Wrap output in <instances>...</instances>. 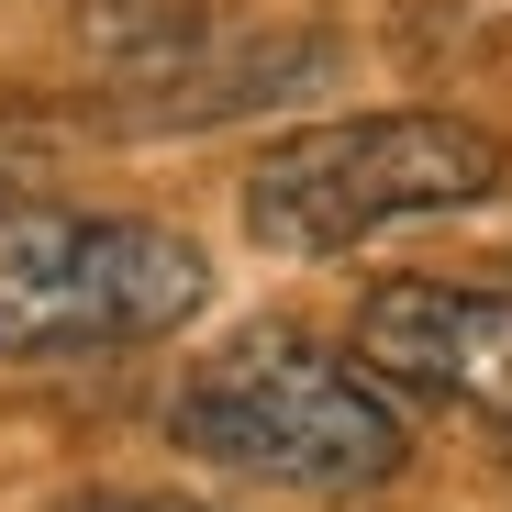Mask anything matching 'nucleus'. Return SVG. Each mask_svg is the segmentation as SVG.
I'll return each instance as SVG.
<instances>
[{
  "label": "nucleus",
  "instance_id": "1",
  "mask_svg": "<svg viewBox=\"0 0 512 512\" xmlns=\"http://www.w3.org/2000/svg\"><path fill=\"white\" fill-rule=\"evenodd\" d=\"M368 357L323 346V334L256 323L234 346H212L179 379V446L279 490H379L401 468V412L379 401V379H357Z\"/></svg>",
  "mask_w": 512,
  "mask_h": 512
},
{
  "label": "nucleus",
  "instance_id": "2",
  "mask_svg": "<svg viewBox=\"0 0 512 512\" xmlns=\"http://www.w3.org/2000/svg\"><path fill=\"white\" fill-rule=\"evenodd\" d=\"M501 134L457 123V112H346L312 123L290 145L256 156L245 179V223L290 245V256H334L379 223H423V212H468L501 190Z\"/></svg>",
  "mask_w": 512,
  "mask_h": 512
},
{
  "label": "nucleus",
  "instance_id": "3",
  "mask_svg": "<svg viewBox=\"0 0 512 512\" xmlns=\"http://www.w3.org/2000/svg\"><path fill=\"white\" fill-rule=\"evenodd\" d=\"M212 268L190 234L123 212H12L0 223V357H112L201 312Z\"/></svg>",
  "mask_w": 512,
  "mask_h": 512
},
{
  "label": "nucleus",
  "instance_id": "4",
  "mask_svg": "<svg viewBox=\"0 0 512 512\" xmlns=\"http://www.w3.org/2000/svg\"><path fill=\"white\" fill-rule=\"evenodd\" d=\"M357 357H368V379H401L479 423H512V290L379 279L357 301Z\"/></svg>",
  "mask_w": 512,
  "mask_h": 512
},
{
  "label": "nucleus",
  "instance_id": "5",
  "mask_svg": "<svg viewBox=\"0 0 512 512\" xmlns=\"http://www.w3.org/2000/svg\"><path fill=\"white\" fill-rule=\"evenodd\" d=\"M78 512H223V501H190V490H112V501H78Z\"/></svg>",
  "mask_w": 512,
  "mask_h": 512
}]
</instances>
